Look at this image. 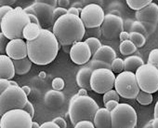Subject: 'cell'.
Wrapping results in <instances>:
<instances>
[{"label": "cell", "mask_w": 158, "mask_h": 128, "mask_svg": "<svg viewBox=\"0 0 158 128\" xmlns=\"http://www.w3.org/2000/svg\"><path fill=\"white\" fill-rule=\"evenodd\" d=\"M27 42L28 57L33 64L46 66L55 60L60 50V43L52 31L43 28L41 35Z\"/></svg>", "instance_id": "1"}, {"label": "cell", "mask_w": 158, "mask_h": 128, "mask_svg": "<svg viewBox=\"0 0 158 128\" xmlns=\"http://www.w3.org/2000/svg\"><path fill=\"white\" fill-rule=\"evenodd\" d=\"M52 32L61 46L73 45L83 41L86 26L80 17L67 13L55 22Z\"/></svg>", "instance_id": "2"}, {"label": "cell", "mask_w": 158, "mask_h": 128, "mask_svg": "<svg viewBox=\"0 0 158 128\" xmlns=\"http://www.w3.org/2000/svg\"><path fill=\"white\" fill-rule=\"evenodd\" d=\"M99 105L89 95H74L69 103L68 114L71 122L74 125L80 121H93Z\"/></svg>", "instance_id": "3"}, {"label": "cell", "mask_w": 158, "mask_h": 128, "mask_svg": "<svg viewBox=\"0 0 158 128\" xmlns=\"http://www.w3.org/2000/svg\"><path fill=\"white\" fill-rule=\"evenodd\" d=\"M30 23L29 15L22 7H17L0 20L1 33L10 40L23 39V29Z\"/></svg>", "instance_id": "4"}, {"label": "cell", "mask_w": 158, "mask_h": 128, "mask_svg": "<svg viewBox=\"0 0 158 128\" xmlns=\"http://www.w3.org/2000/svg\"><path fill=\"white\" fill-rule=\"evenodd\" d=\"M28 95L20 86H10L0 94V114L1 116L12 109H23L28 102Z\"/></svg>", "instance_id": "5"}, {"label": "cell", "mask_w": 158, "mask_h": 128, "mask_svg": "<svg viewBox=\"0 0 158 128\" xmlns=\"http://www.w3.org/2000/svg\"><path fill=\"white\" fill-rule=\"evenodd\" d=\"M112 128H135L138 115L135 108L127 103H119L111 111Z\"/></svg>", "instance_id": "6"}, {"label": "cell", "mask_w": 158, "mask_h": 128, "mask_svg": "<svg viewBox=\"0 0 158 128\" xmlns=\"http://www.w3.org/2000/svg\"><path fill=\"white\" fill-rule=\"evenodd\" d=\"M114 89L118 95L126 99H136L140 92L134 72L123 71L115 78Z\"/></svg>", "instance_id": "7"}, {"label": "cell", "mask_w": 158, "mask_h": 128, "mask_svg": "<svg viewBox=\"0 0 158 128\" xmlns=\"http://www.w3.org/2000/svg\"><path fill=\"white\" fill-rule=\"evenodd\" d=\"M135 75L140 91L152 95L158 91V69L155 66L144 64L136 70Z\"/></svg>", "instance_id": "8"}, {"label": "cell", "mask_w": 158, "mask_h": 128, "mask_svg": "<svg viewBox=\"0 0 158 128\" xmlns=\"http://www.w3.org/2000/svg\"><path fill=\"white\" fill-rule=\"evenodd\" d=\"M33 118L24 109L7 111L0 119V128H32Z\"/></svg>", "instance_id": "9"}, {"label": "cell", "mask_w": 158, "mask_h": 128, "mask_svg": "<svg viewBox=\"0 0 158 128\" xmlns=\"http://www.w3.org/2000/svg\"><path fill=\"white\" fill-rule=\"evenodd\" d=\"M115 78L116 76L111 69L101 68L93 70L90 79L91 90L97 94L103 95L106 92L114 89Z\"/></svg>", "instance_id": "10"}, {"label": "cell", "mask_w": 158, "mask_h": 128, "mask_svg": "<svg viewBox=\"0 0 158 128\" xmlns=\"http://www.w3.org/2000/svg\"><path fill=\"white\" fill-rule=\"evenodd\" d=\"M80 18L86 28H96L102 26L105 18V13L100 5L91 3L82 8Z\"/></svg>", "instance_id": "11"}, {"label": "cell", "mask_w": 158, "mask_h": 128, "mask_svg": "<svg viewBox=\"0 0 158 128\" xmlns=\"http://www.w3.org/2000/svg\"><path fill=\"white\" fill-rule=\"evenodd\" d=\"M101 28L105 39L114 40L119 37L121 32L124 31V21L121 16L108 13L105 15Z\"/></svg>", "instance_id": "12"}, {"label": "cell", "mask_w": 158, "mask_h": 128, "mask_svg": "<svg viewBox=\"0 0 158 128\" xmlns=\"http://www.w3.org/2000/svg\"><path fill=\"white\" fill-rule=\"evenodd\" d=\"M69 54H70L71 60L74 64H76V65H80V66L88 64L90 61L91 57L93 56L90 51V48L85 41L74 43L72 46V49Z\"/></svg>", "instance_id": "13"}, {"label": "cell", "mask_w": 158, "mask_h": 128, "mask_svg": "<svg viewBox=\"0 0 158 128\" xmlns=\"http://www.w3.org/2000/svg\"><path fill=\"white\" fill-rule=\"evenodd\" d=\"M32 8L35 10L36 16L39 20L41 26H50L54 25V8L48 5L44 1H35L33 3Z\"/></svg>", "instance_id": "14"}, {"label": "cell", "mask_w": 158, "mask_h": 128, "mask_svg": "<svg viewBox=\"0 0 158 128\" xmlns=\"http://www.w3.org/2000/svg\"><path fill=\"white\" fill-rule=\"evenodd\" d=\"M6 54L12 60H21L28 57L27 42L24 39L16 38L10 40L5 49Z\"/></svg>", "instance_id": "15"}, {"label": "cell", "mask_w": 158, "mask_h": 128, "mask_svg": "<svg viewBox=\"0 0 158 128\" xmlns=\"http://www.w3.org/2000/svg\"><path fill=\"white\" fill-rule=\"evenodd\" d=\"M136 20L142 23H151L157 24H158V5L152 2L144 9L137 11Z\"/></svg>", "instance_id": "16"}, {"label": "cell", "mask_w": 158, "mask_h": 128, "mask_svg": "<svg viewBox=\"0 0 158 128\" xmlns=\"http://www.w3.org/2000/svg\"><path fill=\"white\" fill-rule=\"evenodd\" d=\"M16 75L13 60L7 54L0 55V78L12 80Z\"/></svg>", "instance_id": "17"}, {"label": "cell", "mask_w": 158, "mask_h": 128, "mask_svg": "<svg viewBox=\"0 0 158 128\" xmlns=\"http://www.w3.org/2000/svg\"><path fill=\"white\" fill-rule=\"evenodd\" d=\"M44 102L48 108L51 109H57L64 104L65 95L61 91H57L52 89L45 94Z\"/></svg>", "instance_id": "18"}, {"label": "cell", "mask_w": 158, "mask_h": 128, "mask_svg": "<svg viewBox=\"0 0 158 128\" xmlns=\"http://www.w3.org/2000/svg\"><path fill=\"white\" fill-rule=\"evenodd\" d=\"M95 128H112L111 111L106 108H100L93 119Z\"/></svg>", "instance_id": "19"}, {"label": "cell", "mask_w": 158, "mask_h": 128, "mask_svg": "<svg viewBox=\"0 0 158 128\" xmlns=\"http://www.w3.org/2000/svg\"><path fill=\"white\" fill-rule=\"evenodd\" d=\"M92 72H93V70L88 65L82 67L76 73L77 85L80 88H83L86 90H91L90 79H91Z\"/></svg>", "instance_id": "20"}, {"label": "cell", "mask_w": 158, "mask_h": 128, "mask_svg": "<svg viewBox=\"0 0 158 128\" xmlns=\"http://www.w3.org/2000/svg\"><path fill=\"white\" fill-rule=\"evenodd\" d=\"M116 58V51L108 45H102L92 56L93 60H101L109 64H112L113 61Z\"/></svg>", "instance_id": "21"}, {"label": "cell", "mask_w": 158, "mask_h": 128, "mask_svg": "<svg viewBox=\"0 0 158 128\" xmlns=\"http://www.w3.org/2000/svg\"><path fill=\"white\" fill-rule=\"evenodd\" d=\"M42 30H43V27L40 24L30 23L23 29V38L26 41L35 40L41 35Z\"/></svg>", "instance_id": "22"}, {"label": "cell", "mask_w": 158, "mask_h": 128, "mask_svg": "<svg viewBox=\"0 0 158 128\" xmlns=\"http://www.w3.org/2000/svg\"><path fill=\"white\" fill-rule=\"evenodd\" d=\"M124 63H125V71H130V72L136 71L139 67L144 65L143 59L138 55L127 56L124 60Z\"/></svg>", "instance_id": "23"}, {"label": "cell", "mask_w": 158, "mask_h": 128, "mask_svg": "<svg viewBox=\"0 0 158 128\" xmlns=\"http://www.w3.org/2000/svg\"><path fill=\"white\" fill-rule=\"evenodd\" d=\"M13 63H14L16 74L20 76L27 74L32 68V64H33V62L30 60L29 57L21 60H13Z\"/></svg>", "instance_id": "24"}, {"label": "cell", "mask_w": 158, "mask_h": 128, "mask_svg": "<svg viewBox=\"0 0 158 128\" xmlns=\"http://www.w3.org/2000/svg\"><path fill=\"white\" fill-rule=\"evenodd\" d=\"M120 52L123 55H127V56H130L132 55L134 52L137 51L138 48L135 46V44L131 41V40H126L120 43V47H119Z\"/></svg>", "instance_id": "25"}, {"label": "cell", "mask_w": 158, "mask_h": 128, "mask_svg": "<svg viewBox=\"0 0 158 128\" xmlns=\"http://www.w3.org/2000/svg\"><path fill=\"white\" fill-rule=\"evenodd\" d=\"M152 3V0H127V5L133 11H139Z\"/></svg>", "instance_id": "26"}, {"label": "cell", "mask_w": 158, "mask_h": 128, "mask_svg": "<svg viewBox=\"0 0 158 128\" xmlns=\"http://www.w3.org/2000/svg\"><path fill=\"white\" fill-rule=\"evenodd\" d=\"M129 40H131L137 48H141L146 43V37L137 32H129Z\"/></svg>", "instance_id": "27"}, {"label": "cell", "mask_w": 158, "mask_h": 128, "mask_svg": "<svg viewBox=\"0 0 158 128\" xmlns=\"http://www.w3.org/2000/svg\"><path fill=\"white\" fill-rule=\"evenodd\" d=\"M88 66L92 70L101 69V68H106V69H111L112 70V65H111V64L101 61V60H93V59H91L88 63Z\"/></svg>", "instance_id": "28"}, {"label": "cell", "mask_w": 158, "mask_h": 128, "mask_svg": "<svg viewBox=\"0 0 158 128\" xmlns=\"http://www.w3.org/2000/svg\"><path fill=\"white\" fill-rule=\"evenodd\" d=\"M136 100L140 105L148 106V105L152 104V95L149 94V93H146V92H143V91H140L139 93V95H137Z\"/></svg>", "instance_id": "29"}, {"label": "cell", "mask_w": 158, "mask_h": 128, "mask_svg": "<svg viewBox=\"0 0 158 128\" xmlns=\"http://www.w3.org/2000/svg\"><path fill=\"white\" fill-rule=\"evenodd\" d=\"M111 65H112V71L114 74H120L123 71H125V63L124 60L121 58L116 57Z\"/></svg>", "instance_id": "30"}, {"label": "cell", "mask_w": 158, "mask_h": 128, "mask_svg": "<svg viewBox=\"0 0 158 128\" xmlns=\"http://www.w3.org/2000/svg\"><path fill=\"white\" fill-rule=\"evenodd\" d=\"M85 42L89 45V47L90 48V51L92 52V55L102 46L101 40L95 37H91V38H89L85 40Z\"/></svg>", "instance_id": "31"}, {"label": "cell", "mask_w": 158, "mask_h": 128, "mask_svg": "<svg viewBox=\"0 0 158 128\" xmlns=\"http://www.w3.org/2000/svg\"><path fill=\"white\" fill-rule=\"evenodd\" d=\"M130 32H137V33H139V34L144 35L145 37L149 36L148 33H147V31H146L145 26L143 25V24H142L141 22H139V21H135V22L131 24Z\"/></svg>", "instance_id": "32"}, {"label": "cell", "mask_w": 158, "mask_h": 128, "mask_svg": "<svg viewBox=\"0 0 158 128\" xmlns=\"http://www.w3.org/2000/svg\"><path fill=\"white\" fill-rule=\"evenodd\" d=\"M119 99H120V95L115 91V89H112V90L106 92L105 94H103V97H102L103 104H105L106 102L111 101V100H115V101L119 102Z\"/></svg>", "instance_id": "33"}, {"label": "cell", "mask_w": 158, "mask_h": 128, "mask_svg": "<svg viewBox=\"0 0 158 128\" xmlns=\"http://www.w3.org/2000/svg\"><path fill=\"white\" fill-rule=\"evenodd\" d=\"M148 64L153 66L158 65V49H153L150 51L148 56Z\"/></svg>", "instance_id": "34"}, {"label": "cell", "mask_w": 158, "mask_h": 128, "mask_svg": "<svg viewBox=\"0 0 158 128\" xmlns=\"http://www.w3.org/2000/svg\"><path fill=\"white\" fill-rule=\"evenodd\" d=\"M52 88L54 90H57V91H61L64 86H65V82H64V80L62 78H60V77H57L55 79H53L52 81Z\"/></svg>", "instance_id": "35"}, {"label": "cell", "mask_w": 158, "mask_h": 128, "mask_svg": "<svg viewBox=\"0 0 158 128\" xmlns=\"http://www.w3.org/2000/svg\"><path fill=\"white\" fill-rule=\"evenodd\" d=\"M73 126V128H95L93 121H80Z\"/></svg>", "instance_id": "36"}, {"label": "cell", "mask_w": 158, "mask_h": 128, "mask_svg": "<svg viewBox=\"0 0 158 128\" xmlns=\"http://www.w3.org/2000/svg\"><path fill=\"white\" fill-rule=\"evenodd\" d=\"M67 13H68V10L63 9V8H60V7H57L54 10V20H55V22L59 18H60L61 16H63V15H65Z\"/></svg>", "instance_id": "37"}, {"label": "cell", "mask_w": 158, "mask_h": 128, "mask_svg": "<svg viewBox=\"0 0 158 128\" xmlns=\"http://www.w3.org/2000/svg\"><path fill=\"white\" fill-rule=\"evenodd\" d=\"M10 86V80L0 79V94L5 92Z\"/></svg>", "instance_id": "38"}, {"label": "cell", "mask_w": 158, "mask_h": 128, "mask_svg": "<svg viewBox=\"0 0 158 128\" xmlns=\"http://www.w3.org/2000/svg\"><path fill=\"white\" fill-rule=\"evenodd\" d=\"M12 10H13V8L10 6H1L0 7V20L3 19Z\"/></svg>", "instance_id": "39"}, {"label": "cell", "mask_w": 158, "mask_h": 128, "mask_svg": "<svg viewBox=\"0 0 158 128\" xmlns=\"http://www.w3.org/2000/svg\"><path fill=\"white\" fill-rule=\"evenodd\" d=\"M52 121H54L56 124H58L60 128H67V123L66 121L61 118V117H56L52 120Z\"/></svg>", "instance_id": "40"}, {"label": "cell", "mask_w": 158, "mask_h": 128, "mask_svg": "<svg viewBox=\"0 0 158 128\" xmlns=\"http://www.w3.org/2000/svg\"><path fill=\"white\" fill-rule=\"evenodd\" d=\"M23 109H24L25 111H27V112L32 116V118H34V116H35V108H34V106H33L32 102L28 101L27 104L25 105V107H24Z\"/></svg>", "instance_id": "41"}, {"label": "cell", "mask_w": 158, "mask_h": 128, "mask_svg": "<svg viewBox=\"0 0 158 128\" xmlns=\"http://www.w3.org/2000/svg\"><path fill=\"white\" fill-rule=\"evenodd\" d=\"M119 104V102L118 101H115V100H111V101H108V102H106L105 104H104V106H105V108L108 109V110H110V111H112L114 108H116V106Z\"/></svg>", "instance_id": "42"}, {"label": "cell", "mask_w": 158, "mask_h": 128, "mask_svg": "<svg viewBox=\"0 0 158 128\" xmlns=\"http://www.w3.org/2000/svg\"><path fill=\"white\" fill-rule=\"evenodd\" d=\"M39 128H60L58 124H56L54 121H45L43 122Z\"/></svg>", "instance_id": "43"}, {"label": "cell", "mask_w": 158, "mask_h": 128, "mask_svg": "<svg viewBox=\"0 0 158 128\" xmlns=\"http://www.w3.org/2000/svg\"><path fill=\"white\" fill-rule=\"evenodd\" d=\"M81 11H82V9H80V8L71 7V8H69V9H68V13L73 14V15H75V16H78V17H80Z\"/></svg>", "instance_id": "44"}, {"label": "cell", "mask_w": 158, "mask_h": 128, "mask_svg": "<svg viewBox=\"0 0 158 128\" xmlns=\"http://www.w3.org/2000/svg\"><path fill=\"white\" fill-rule=\"evenodd\" d=\"M119 39H120V42H123V41H126V40H129V33L127 32V31L121 32V34L119 35Z\"/></svg>", "instance_id": "45"}, {"label": "cell", "mask_w": 158, "mask_h": 128, "mask_svg": "<svg viewBox=\"0 0 158 128\" xmlns=\"http://www.w3.org/2000/svg\"><path fill=\"white\" fill-rule=\"evenodd\" d=\"M58 5H59V7L67 10V8H69V6H70V1H68V0H59Z\"/></svg>", "instance_id": "46"}, {"label": "cell", "mask_w": 158, "mask_h": 128, "mask_svg": "<svg viewBox=\"0 0 158 128\" xmlns=\"http://www.w3.org/2000/svg\"><path fill=\"white\" fill-rule=\"evenodd\" d=\"M44 2H46L48 5H49V6H51V7H53L54 9H56L57 8V5H58V1H56V0H48V1H44Z\"/></svg>", "instance_id": "47"}, {"label": "cell", "mask_w": 158, "mask_h": 128, "mask_svg": "<svg viewBox=\"0 0 158 128\" xmlns=\"http://www.w3.org/2000/svg\"><path fill=\"white\" fill-rule=\"evenodd\" d=\"M14 3H15L14 0H11V1H7V0H3V1L0 2L1 6H10V7H11V5L14 4Z\"/></svg>", "instance_id": "48"}, {"label": "cell", "mask_w": 158, "mask_h": 128, "mask_svg": "<svg viewBox=\"0 0 158 128\" xmlns=\"http://www.w3.org/2000/svg\"><path fill=\"white\" fill-rule=\"evenodd\" d=\"M72 46H73V45H63V46H61V47H62V50H63L66 53H70L71 49H72Z\"/></svg>", "instance_id": "49"}, {"label": "cell", "mask_w": 158, "mask_h": 128, "mask_svg": "<svg viewBox=\"0 0 158 128\" xmlns=\"http://www.w3.org/2000/svg\"><path fill=\"white\" fill-rule=\"evenodd\" d=\"M77 95H88V90L80 88V90H79L78 93H77Z\"/></svg>", "instance_id": "50"}, {"label": "cell", "mask_w": 158, "mask_h": 128, "mask_svg": "<svg viewBox=\"0 0 158 128\" xmlns=\"http://www.w3.org/2000/svg\"><path fill=\"white\" fill-rule=\"evenodd\" d=\"M22 89L24 91V93H25L27 95H30V93H31V88H30L29 86H23V87H22Z\"/></svg>", "instance_id": "51"}, {"label": "cell", "mask_w": 158, "mask_h": 128, "mask_svg": "<svg viewBox=\"0 0 158 128\" xmlns=\"http://www.w3.org/2000/svg\"><path fill=\"white\" fill-rule=\"evenodd\" d=\"M152 128H158V118H154L152 121Z\"/></svg>", "instance_id": "52"}, {"label": "cell", "mask_w": 158, "mask_h": 128, "mask_svg": "<svg viewBox=\"0 0 158 128\" xmlns=\"http://www.w3.org/2000/svg\"><path fill=\"white\" fill-rule=\"evenodd\" d=\"M153 115H154V118H158V100H157V102L155 103V106H154Z\"/></svg>", "instance_id": "53"}, {"label": "cell", "mask_w": 158, "mask_h": 128, "mask_svg": "<svg viewBox=\"0 0 158 128\" xmlns=\"http://www.w3.org/2000/svg\"><path fill=\"white\" fill-rule=\"evenodd\" d=\"M40 125L39 123H37L36 121H33V125H32V128H39Z\"/></svg>", "instance_id": "54"}, {"label": "cell", "mask_w": 158, "mask_h": 128, "mask_svg": "<svg viewBox=\"0 0 158 128\" xmlns=\"http://www.w3.org/2000/svg\"><path fill=\"white\" fill-rule=\"evenodd\" d=\"M10 86H19V84H18L16 82H14V81L10 80Z\"/></svg>", "instance_id": "55"}, {"label": "cell", "mask_w": 158, "mask_h": 128, "mask_svg": "<svg viewBox=\"0 0 158 128\" xmlns=\"http://www.w3.org/2000/svg\"><path fill=\"white\" fill-rule=\"evenodd\" d=\"M142 128H152V121H150V122H148L144 127H142Z\"/></svg>", "instance_id": "56"}, {"label": "cell", "mask_w": 158, "mask_h": 128, "mask_svg": "<svg viewBox=\"0 0 158 128\" xmlns=\"http://www.w3.org/2000/svg\"><path fill=\"white\" fill-rule=\"evenodd\" d=\"M155 67H156V68H157V69H158V65H156V66H155Z\"/></svg>", "instance_id": "57"}]
</instances>
